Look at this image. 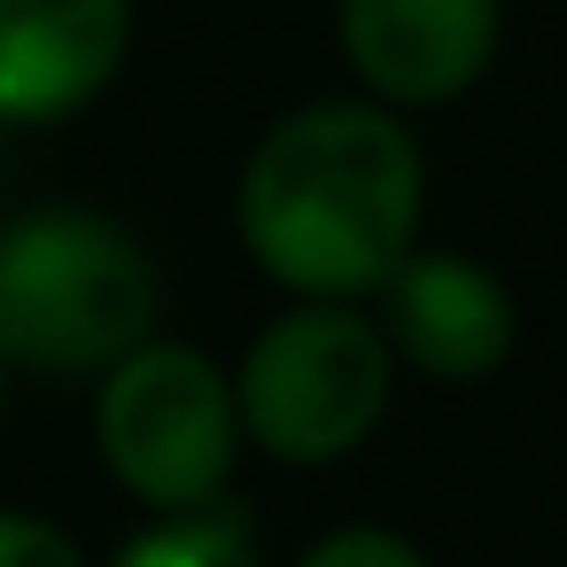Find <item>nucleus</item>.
Returning <instances> with one entry per match:
<instances>
[{"instance_id": "1", "label": "nucleus", "mask_w": 567, "mask_h": 567, "mask_svg": "<svg viewBox=\"0 0 567 567\" xmlns=\"http://www.w3.org/2000/svg\"><path fill=\"white\" fill-rule=\"evenodd\" d=\"M412 234L420 148L389 110H296L241 172V241L296 296H373Z\"/></svg>"}, {"instance_id": "2", "label": "nucleus", "mask_w": 567, "mask_h": 567, "mask_svg": "<svg viewBox=\"0 0 567 567\" xmlns=\"http://www.w3.org/2000/svg\"><path fill=\"white\" fill-rule=\"evenodd\" d=\"M156 327L148 257L94 210H32L0 234V358L94 373Z\"/></svg>"}, {"instance_id": "3", "label": "nucleus", "mask_w": 567, "mask_h": 567, "mask_svg": "<svg viewBox=\"0 0 567 567\" xmlns=\"http://www.w3.org/2000/svg\"><path fill=\"white\" fill-rule=\"evenodd\" d=\"M389 381H396L389 334L342 296H311L303 311L272 319L249 342L234 373V412L241 435H257V451L288 466H327L381 427Z\"/></svg>"}, {"instance_id": "4", "label": "nucleus", "mask_w": 567, "mask_h": 567, "mask_svg": "<svg viewBox=\"0 0 567 567\" xmlns=\"http://www.w3.org/2000/svg\"><path fill=\"white\" fill-rule=\"evenodd\" d=\"M102 373L110 381L94 404V435H102L110 474L156 513L210 505L234 474V451H241L234 381L203 350L148 342V334L125 358H110Z\"/></svg>"}, {"instance_id": "5", "label": "nucleus", "mask_w": 567, "mask_h": 567, "mask_svg": "<svg viewBox=\"0 0 567 567\" xmlns=\"http://www.w3.org/2000/svg\"><path fill=\"white\" fill-rule=\"evenodd\" d=\"M389 303V350H404L420 373L435 381H482L513 358L520 311L505 296V280L458 249H404L381 280Z\"/></svg>"}, {"instance_id": "6", "label": "nucleus", "mask_w": 567, "mask_h": 567, "mask_svg": "<svg viewBox=\"0 0 567 567\" xmlns=\"http://www.w3.org/2000/svg\"><path fill=\"white\" fill-rule=\"evenodd\" d=\"M133 48V0H0V125L86 110Z\"/></svg>"}, {"instance_id": "7", "label": "nucleus", "mask_w": 567, "mask_h": 567, "mask_svg": "<svg viewBox=\"0 0 567 567\" xmlns=\"http://www.w3.org/2000/svg\"><path fill=\"white\" fill-rule=\"evenodd\" d=\"M497 0H342V55L381 102H451L497 55Z\"/></svg>"}, {"instance_id": "8", "label": "nucleus", "mask_w": 567, "mask_h": 567, "mask_svg": "<svg viewBox=\"0 0 567 567\" xmlns=\"http://www.w3.org/2000/svg\"><path fill=\"white\" fill-rule=\"evenodd\" d=\"M117 567H265V551H257L249 520L210 497V505H179L156 528H141L117 551Z\"/></svg>"}, {"instance_id": "9", "label": "nucleus", "mask_w": 567, "mask_h": 567, "mask_svg": "<svg viewBox=\"0 0 567 567\" xmlns=\"http://www.w3.org/2000/svg\"><path fill=\"white\" fill-rule=\"evenodd\" d=\"M0 567H86V551L40 513H0Z\"/></svg>"}, {"instance_id": "10", "label": "nucleus", "mask_w": 567, "mask_h": 567, "mask_svg": "<svg viewBox=\"0 0 567 567\" xmlns=\"http://www.w3.org/2000/svg\"><path fill=\"white\" fill-rule=\"evenodd\" d=\"M296 567H427V559L404 536H389V528H342V536L311 544Z\"/></svg>"}, {"instance_id": "11", "label": "nucleus", "mask_w": 567, "mask_h": 567, "mask_svg": "<svg viewBox=\"0 0 567 567\" xmlns=\"http://www.w3.org/2000/svg\"><path fill=\"white\" fill-rule=\"evenodd\" d=\"M0 404H9V358H0Z\"/></svg>"}]
</instances>
